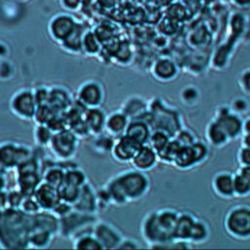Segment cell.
<instances>
[{
	"label": "cell",
	"instance_id": "6da1fadb",
	"mask_svg": "<svg viewBox=\"0 0 250 250\" xmlns=\"http://www.w3.org/2000/svg\"><path fill=\"white\" fill-rule=\"evenodd\" d=\"M149 187L150 181L146 172L133 168L118 173L108 180L104 188L110 204L125 205L146 196Z\"/></svg>",
	"mask_w": 250,
	"mask_h": 250
},
{
	"label": "cell",
	"instance_id": "7a4b0ae2",
	"mask_svg": "<svg viewBox=\"0 0 250 250\" xmlns=\"http://www.w3.org/2000/svg\"><path fill=\"white\" fill-rule=\"evenodd\" d=\"M32 215L20 208L8 207L0 211V246L6 249L29 247Z\"/></svg>",
	"mask_w": 250,
	"mask_h": 250
},
{
	"label": "cell",
	"instance_id": "3957f363",
	"mask_svg": "<svg viewBox=\"0 0 250 250\" xmlns=\"http://www.w3.org/2000/svg\"><path fill=\"white\" fill-rule=\"evenodd\" d=\"M180 211L160 208L148 212L141 224V233L150 248H157L174 240V229Z\"/></svg>",
	"mask_w": 250,
	"mask_h": 250
},
{
	"label": "cell",
	"instance_id": "277c9868",
	"mask_svg": "<svg viewBox=\"0 0 250 250\" xmlns=\"http://www.w3.org/2000/svg\"><path fill=\"white\" fill-rule=\"evenodd\" d=\"M245 24V14L241 11H235L229 17L227 36L211 56L210 64L215 70H223L229 64L236 47L243 41Z\"/></svg>",
	"mask_w": 250,
	"mask_h": 250
},
{
	"label": "cell",
	"instance_id": "5b68a950",
	"mask_svg": "<svg viewBox=\"0 0 250 250\" xmlns=\"http://www.w3.org/2000/svg\"><path fill=\"white\" fill-rule=\"evenodd\" d=\"M228 235L237 240L250 239V205L239 204L228 210L224 218Z\"/></svg>",
	"mask_w": 250,
	"mask_h": 250
},
{
	"label": "cell",
	"instance_id": "8992f818",
	"mask_svg": "<svg viewBox=\"0 0 250 250\" xmlns=\"http://www.w3.org/2000/svg\"><path fill=\"white\" fill-rule=\"evenodd\" d=\"M97 221L96 214L73 209L65 216L59 218V234L64 238L73 239L79 234L93 230Z\"/></svg>",
	"mask_w": 250,
	"mask_h": 250
},
{
	"label": "cell",
	"instance_id": "52a82bcc",
	"mask_svg": "<svg viewBox=\"0 0 250 250\" xmlns=\"http://www.w3.org/2000/svg\"><path fill=\"white\" fill-rule=\"evenodd\" d=\"M209 155L207 144L195 141L193 144L181 146L172 165L180 170H188L203 163Z\"/></svg>",
	"mask_w": 250,
	"mask_h": 250
},
{
	"label": "cell",
	"instance_id": "ba28073f",
	"mask_svg": "<svg viewBox=\"0 0 250 250\" xmlns=\"http://www.w3.org/2000/svg\"><path fill=\"white\" fill-rule=\"evenodd\" d=\"M49 148L61 161L71 158L78 147V137L68 128L53 134Z\"/></svg>",
	"mask_w": 250,
	"mask_h": 250
},
{
	"label": "cell",
	"instance_id": "9c48e42d",
	"mask_svg": "<svg viewBox=\"0 0 250 250\" xmlns=\"http://www.w3.org/2000/svg\"><path fill=\"white\" fill-rule=\"evenodd\" d=\"M213 119L224 129L230 140L241 137L243 118L233 112L229 105H219L215 110Z\"/></svg>",
	"mask_w": 250,
	"mask_h": 250
},
{
	"label": "cell",
	"instance_id": "30bf717a",
	"mask_svg": "<svg viewBox=\"0 0 250 250\" xmlns=\"http://www.w3.org/2000/svg\"><path fill=\"white\" fill-rule=\"evenodd\" d=\"M37 102L34 92L30 89L18 91L11 99L10 107L12 112L21 119H33L37 108Z\"/></svg>",
	"mask_w": 250,
	"mask_h": 250
},
{
	"label": "cell",
	"instance_id": "8fae6325",
	"mask_svg": "<svg viewBox=\"0 0 250 250\" xmlns=\"http://www.w3.org/2000/svg\"><path fill=\"white\" fill-rule=\"evenodd\" d=\"M32 152V149L27 146L5 142L0 144V162L7 170L16 169L17 166L28 158Z\"/></svg>",
	"mask_w": 250,
	"mask_h": 250
},
{
	"label": "cell",
	"instance_id": "7c38bea8",
	"mask_svg": "<svg viewBox=\"0 0 250 250\" xmlns=\"http://www.w3.org/2000/svg\"><path fill=\"white\" fill-rule=\"evenodd\" d=\"M78 22L67 13H59L49 21L48 31L53 40L62 43L66 37L75 29Z\"/></svg>",
	"mask_w": 250,
	"mask_h": 250
},
{
	"label": "cell",
	"instance_id": "4fadbf2b",
	"mask_svg": "<svg viewBox=\"0 0 250 250\" xmlns=\"http://www.w3.org/2000/svg\"><path fill=\"white\" fill-rule=\"evenodd\" d=\"M104 98L103 86L95 81L89 80L84 82L77 91L76 101L86 108L98 107L102 104Z\"/></svg>",
	"mask_w": 250,
	"mask_h": 250
},
{
	"label": "cell",
	"instance_id": "5bb4252c",
	"mask_svg": "<svg viewBox=\"0 0 250 250\" xmlns=\"http://www.w3.org/2000/svg\"><path fill=\"white\" fill-rule=\"evenodd\" d=\"M93 233L102 244L103 249H117L124 238L116 228L104 221L95 223Z\"/></svg>",
	"mask_w": 250,
	"mask_h": 250
},
{
	"label": "cell",
	"instance_id": "9a60e30c",
	"mask_svg": "<svg viewBox=\"0 0 250 250\" xmlns=\"http://www.w3.org/2000/svg\"><path fill=\"white\" fill-rule=\"evenodd\" d=\"M141 146L143 145L138 143L130 136L124 134L114 140V144L110 152L113 158L120 163L131 162L132 158L141 147Z\"/></svg>",
	"mask_w": 250,
	"mask_h": 250
},
{
	"label": "cell",
	"instance_id": "2e32d148",
	"mask_svg": "<svg viewBox=\"0 0 250 250\" xmlns=\"http://www.w3.org/2000/svg\"><path fill=\"white\" fill-rule=\"evenodd\" d=\"M150 72L157 81L170 82L178 77L180 67L172 58L160 57L152 63Z\"/></svg>",
	"mask_w": 250,
	"mask_h": 250
},
{
	"label": "cell",
	"instance_id": "e0dca14e",
	"mask_svg": "<svg viewBox=\"0 0 250 250\" xmlns=\"http://www.w3.org/2000/svg\"><path fill=\"white\" fill-rule=\"evenodd\" d=\"M72 206L75 210L81 212L90 214L97 213V211L99 210L98 194L91 184L87 182L81 187L79 195L75 202L72 204Z\"/></svg>",
	"mask_w": 250,
	"mask_h": 250
},
{
	"label": "cell",
	"instance_id": "ac0fdd59",
	"mask_svg": "<svg viewBox=\"0 0 250 250\" xmlns=\"http://www.w3.org/2000/svg\"><path fill=\"white\" fill-rule=\"evenodd\" d=\"M211 188L213 192L222 199L233 198V173L229 171L217 172L212 178Z\"/></svg>",
	"mask_w": 250,
	"mask_h": 250
},
{
	"label": "cell",
	"instance_id": "d6986e66",
	"mask_svg": "<svg viewBox=\"0 0 250 250\" xmlns=\"http://www.w3.org/2000/svg\"><path fill=\"white\" fill-rule=\"evenodd\" d=\"M33 196L37 200L42 210L52 211L53 208L61 201L58 188L53 187L42 181L36 188Z\"/></svg>",
	"mask_w": 250,
	"mask_h": 250
},
{
	"label": "cell",
	"instance_id": "ffe728a7",
	"mask_svg": "<svg viewBox=\"0 0 250 250\" xmlns=\"http://www.w3.org/2000/svg\"><path fill=\"white\" fill-rule=\"evenodd\" d=\"M158 160L157 152L148 144H146L141 146L132 158L131 163L133 168L143 172H147L155 167Z\"/></svg>",
	"mask_w": 250,
	"mask_h": 250
},
{
	"label": "cell",
	"instance_id": "44dd1931",
	"mask_svg": "<svg viewBox=\"0 0 250 250\" xmlns=\"http://www.w3.org/2000/svg\"><path fill=\"white\" fill-rule=\"evenodd\" d=\"M72 97L69 92L60 86H54L49 88V98L47 104L56 112L66 111L73 104Z\"/></svg>",
	"mask_w": 250,
	"mask_h": 250
},
{
	"label": "cell",
	"instance_id": "7402d4cb",
	"mask_svg": "<svg viewBox=\"0 0 250 250\" xmlns=\"http://www.w3.org/2000/svg\"><path fill=\"white\" fill-rule=\"evenodd\" d=\"M129 122V117L121 109L115 110L106 116L104 130L112 137L118 138L125 134Z\"/></svg>",
	"mask_w": 250,
	"mask_h": 250
},
{
	"label": "cell",
	"instance_id": "603a6c76",
	"mask_svg": "<svg viewBox=\"0 0 250 250\" xmlns=\"http://www.w3.org/2000/svg\"><path fill=\"white\" fill-rule=\"evenodd\" d=\"M195 218L196 216L190 212H180L174 229V239L189 242L190 232Z\"/></svg>",
	"mask_w": 250,
	"mask_h": 250
},
{
	"label": "cell",
	"instance_id": "cb8c5ba5",
	"mask_svg": "<svg viewBox=\"0 0 250 250\" xmlns=\"http://www.w3.org/2000/svg\"><path fill=\"white\" fill-rule=\"evenodd\" d=\"M84 119L91 135L96 136L104 132L105 127L106 115L100 108V106L87 108L85 110Z\"/></svg>",
	"mask_w": 250,
	"mask_h": 250
},
{
	"label": "cell",
	"instance_id": "d4e9b609",
	"mask_svg": "<svg viewBox=\"0 0 250 250\" xmlns=\"http://www.w3.org/2000/svg\"><path fill=\"white\" fill-rule=\"evenodd\" d=\"M205 138L209 145L214 147H223L231 140L224 129L212 118L205 128Z\"/></svg>",
	"mask_w": 250,
	"mask_h": 250
},
{
	"label": "cell",
	"instance_id": "484cf974",
	"mask_svg": "<svg viewBox=\"0 0 250 250\" xmlns=\"http://www.w3.org/2000/svg\"><path fill=\"white\" fill-rule=\"evenodd\" d=\"M152 129L147 122L143 119L130 120L125 134L136 140L141 145L148 143Z\"/></svg>",
	"mask_w": 250,
	"mask_h": 250
},
{
	"label": "cell",
	"instance_id": "4316f807",
	"mask_svg": "<svg viewBox=\"0 0 250 250\" xmlns=\"http://www.w3.org/2000/svg\"><path fill=\"white\" fill-rule=\"evenodd\" d=\"M121 110L130 120L139 119L148 110V103L142 97L133 96L123 103Z\"/></svg>",
	"mask_w": 250,
	"mask_h": 250
},
{
	"label": "cell",
	"instance_id": "83f0119b",
	"mask_svg": "<svg viewBox=\"0 0 250 250\" xmlns=\"http://www.w3.org/2000/svg\"><path fill=\"white\" fill-rule=\"evenodd\" d=\"M55 235H56L55 233H53L48 229L33 228L31 229V231L29 234V247L46 248L51 244Z\"/></svg>",
	"mask_w": 250,
	"mask_h": 250
},
{
	"label": "cell",
	"instance_id": "f1b7e54d",
	"mask_svg": "<svg viewBox=\"0 0 250 250\" xmlns=\"http://www.w3.org/2000/svg\"><path fill=\"white\" fill-rule=\"evenodd\" d=\"M65 168L59 165V163H52L47 168L42 170L43 181L47 184L59 188V186L63 182Z\"/></svg>",
	"mask_w": 250,
	"mask_h": 250
},
{
	"label": "cell",
	"instance_id": "f546056e",
	"mask_svg": "<svg viewBox=\"0 0 250 250\" xmlns=\"http://www.w3.org/2000/svg\"><path fill=\"white\" fill-rule=\"evenodd\" d=\"M210 233L211 231L208 224L203 219L196 217L191 229L189 242L195 244H202L209 239Z\"/></svg>",
	"mask_w": 250,
	"mask_h": 250
},
{
	"label": "cell",
	"instance_id": "4dcf8cb0",
	"mask_svg": "<svg viewBox=\"0 0 250 250\" xmlns=\"http://www.w3.org/2000/svg\"><path fill=\"white\" fill-rule=\"evenodd\" d=\"M83 26L78 22L75 29L66 37V39L61 43V45L68 52L78 53L82 52V37H83Z\"/></svg>",
	"mask_w": 250,
	"mask_h": 250
},
{
	"label": "cell",
	"instance_id": "1f68e13d",
	"mask_svg": "<svg viewBox=\"0 0 250 250\" xmlns=\"http://www.w3.org/2000/svg\"><path fill=\"white\" fill-rule=\"evenodd\" d=\"M72 240L73 248L75 249H103L102 244L94 235L93 230L79 234Z\"/></svg>",
	"mask_w": 250,
	"mask_h": 250
},
{
	"label": "cell",
	"instance_id": "d6a6232c",
	"mask_svg": "<svg viewBox=\"0 0 250 250\" xmlns=\"http://www.w3.org/2000/svg\"><path fill=\"white\" fill-rule=\"evenodd\" d=\"M100 40L94 31H84L82 37V51L88 55L94 56L100 52Z\"/></svg>",
	"mask_w": 250,
	"mask_h": 250
},
{
	"label": "cell",
	"instance_id": "836d02e7",
	"mask_svg": "<svg viewBox=\"0 0 250 250\" xmlns=\"http://www.w3.org/2000/svg\"><path fill=\"white\" fill-rule=\"evenodd\" d=\"M181 146H182L178 143V141L172 137L171 140L166 145V146L158 153L159 160L167 164H173L174 159Z\"/></svg>",
	"mask_w": 250,
	"mask_h": 250
},
{
	"label": "cell",
	"instance_id": "e575fe53",
	"mask_svg": "<svg viewBox=\"0 0 250 250\" xmlns=\"http://www.w3.org/2000/svg\"><path fill=\"white\" fill-rule=\"evenodd\" d=\"M171 136L162 130H153L148 140V145L157 152V154L166 146L171 140Z\"/></svg>",
	"mask_w": 250,
	"mask_h": 250
},
{
	"label": "cell",
	"instance_id": "d590c367",
	"mask_svg": "<svg viewBox=\"0 0 250 250\" xmlns=\"http://www.w3.org/2000/svg\"><path fill=\"white\" fill-rule=\"evenodd\" d=\"M80 188H79V187L62 182L58 188V191H59L61 200L68 202L70 204H73L79 195Z\"/></svg>",
	"mask_w": 250,
	"mask_h": 250
},
{
	"label": "cell",
	"instance_id": "8d00e7d4",
	"mask_svg": "<svg viewBox=\"0 0 250 250\" xmlns=\"http://www.w3.org/2000/svg\"><path fill=\"white\" fill-rule=\"evenodd\" d=\"M63 182L81 188L84 184L87 183V178L81 169L77 167H70L65 170Z\"/></svg>",
	"mask_w": 250,
	"mask_h": 250
},
{
	"label": "cell",
	"instance_id": "74e56055",
	"mask_svg": "<svg viewBox=\"0 0 250 250\" xmlns=\"http://www.w3.org/2000/svg\"><path fill=\"white\" fill-rule=\"evenodd\" d=\"M53 134L52 130L46 124H36L34 128V141L39 146H48Z\"/></svg>",
	"mask_w": 250,
	"mask_h": 250
},
{
	"label": "cell",
	"instance_id": "f35d334b",
	"mask_svg": "<svg viewBox=\"0 0 250 250\" xmlns=\"http://www.w3.org/2000/svg\"><path fill=\"white\" fill-rule=\"evenodd\" d=\"M234 197H247L250 195V183L237 173H233Z\"/></svg>",
	"mask_w": 250,
	"mask_h": 250
},
{
	"label": "cell",
	"instance_id": "ab89813d",
	"mask_svg": "<svg viewBox=\"0 0 250 250\" xmlns=\"http://www.w3.org/2000/svg\"><path fill=\"white\" fill-rule=\"evenodd\" d=\"M180 98L186 105H193L198 102L199 91L194 85H187L181 90Z\"/></svg>",
	"mask_w": 250,
	"mask_h": 250
},
{
	"label": "cell",
	"instance_id": "60d3db41",
	"mask_svg": "<svg viewBox=\"0 0 250 250\" xmlns=\"http://www.w3.org/2000/svg\"><path fill=\"white\" fill-rule=\"evenodd\" d=\"M55 113L56 111L48 104H39L37 105L33 120L36 124H47Z\"/></svg>",
	"mask_w": 250,
	"mask_h": 250
},
{
	"label": "cell",
	"instance_id": "b9f144b4",
	"mask_svg": "<svg viewBox=\"0 0 250 250\" xmlns=\"http://www.w3.org/2000/svg\"><path fill=\"white\" fill-rule=\"evenodd\" d=\"M20 209L21 211H23L24 213L29 214V215L36 214L37 212L42 210L40 205L38 204L37 200L35 199V197L33 195L24 196L22 201H21V204L20 206Z\"/></svg>",
	"mask_w": 250,
	"mask_h": 250
},
{
	"label": "cell",
	"instance_id": "7bdbcfd3",
	"mask_svg": "<svg viewBox=\"0 0 250 250\" xmlns=\"http://www.w3.org/2000/svg\"><path fill=\"white\" fill-rule=\"evenodd\" d=\"M237 85L244 95L250 96V66L240 71L237 77Z\"/></svg>",
	"mask_w": 250,
	"mask_h": 250
},
{
	"label": "cell",
	"instance_id": "ee69618b",
	"mask_svg": "<svg viewBox=\"0 0 250 250\" xmlns=\"http://www.w3.org/2000/svg\"><path fill=\"white\" fill-rule=\"evenodd\" d=\"M229 106L230 107V109L233 112H235L241 116V114L246 113L248 111L249 103L245 97H235L232 99V101L230 102Z\"/></svg>",
	"mask_w": 250,
	"mask_h": 250
},
{
	"label": "cell",
	"instance_id": "f6af8a7d",
	"mask_svg": "<svg viewBox=\"0 0 250 250\" xmlns=\"http://www.w3.org/2000/svg\"><path fill=\"white\" fill-rule=\"evenodd\" d=\"M173 138H175L182 146L191 145L196 141L193 133L186 128H181Z\"/></svg>",
	"mask_w": 250,
	"mask_h": 250
},
{
	"label": "cell",
	"instance_id": "bcb514c9",
	"mask_svg": "<svg viewBox=\"0 0 250 250\" xmlns=\"http://www.w3.org/2000/svg\"><path fill=\"white\" fill-rule=\"evenodd\" d=\"M8 194V205L11 208H20L21 201L24 197L22 192L18 188V189H12L7 191Z\"/></svg>",
	"mask_w": 250,
	"mask_h": 250
},
{
	"label": "cell",
	"instance_id": "7dc6e473",
	"mask_svg": "<svg viewBox=\"0 0 250 250\" xmlns=\"http://www.w3.org/2000/svg\"><path fill=\"white\" fill-rule=\"evenodd\" d=\"M236 160L239 166H242V165L250 166V147L245 146H240L236 153Z\"/></svg>",
	"mask_w": 250,
	"mask_h": 250
},
{
	"label": "cell",
	"instance_id": "c3c4849f",
	"mask_svg": "<svg viewBox=\"0 0 250 250\" xmlns=\"http://www.w3.org/2000/svg\"><path fill=\"white\" fill-rule=\"evenodd\" d=\"M73 209H74V208H73L72 204L61 200V201L53 208L52 212H53L58 218H61V217L65 216V215L68 214L69 212H71Z\"/></svg>",
	"mask_w": 250,
	"mask_h": 250
},
{
	"label": "cell",
	"instance_id": "681fc988",
	"mask_svg": "<svg viewBox=\"0 0 250 250\" xmlns=\"http://www.w3.org/2000/svg\"><path fill=\"white\" fill-rule=\"evenodd\" d=\"M33 92H34V96L38 105L47 104L48 98H49V88L39 87V88H36Z\"/></svg>",
	"mask_w": 250,
	"mask_h": 250
},
{
	"label": "cell",
	"instance_id": "f907efd6",
	"mask_svg": "<svg viewBox=\"0 0 250 250\" xmlns=\"http://www.w3.org/2000/svg\"><path fill=\"white\" fill-rule=\"evenodd\" d=\"M141 248L139 242L132 238H123L117 249H139Z\"/></svg>",
	"mask_w": 250,
	"mask_h": 250
},
{
	"label": "cell",
	"instance_id": "816d5d0a",
	"mask_svg": "<svg viewBox=\"0 0 250 250\" xmlns=\"http://www.w3.org/2000/svg\"><path fill=\"white\" fill-rule=\"evenodd\" d=\"M62 6L69 11H76L81 5V0H61Z\"/></svg>",
	"mask_w": 250,
	"mask_h": 250
},
{
	"label": "cell",
	"instance_id": "f5cc1de1",
	"mask_svg": "<svg viewBox=\"0 0 250 250\" xmlns=\"http://www.w3.org/2000/svg\"><path fill=\"white\" fill-rule=\"evenodd\" d=\"M247 12L245 14V32H244V37H243V42L245 43H250V8L246 9Z\"/></svg>",
	"mask_w": 250,
	"mask_h": 250
},
{
	"label": "cell",
	"instance_id": "db71d44e",
	"mask_svg": "<svg viewBox=\"0 0 250 250\" xmlns=\"http://www.w3.org/2000/svg\"><path fill=\"white\" fill-rule=\"evenodd\" d=\"M235 173H237L238 175H240L242 178H244L246 181L250 183V166H247V165L239 166Z\"/></svg>",
	"mask_w": 250,
	"mask_h": 250
},
{
	"label": "cell",
	"instance_id": "11a10c76",
	"mask_svg": "<svg viewBox=\"0 0 250 250\" xmlns=\"http://www.w3.org/2000/svg\"><path fill=\"white\" fill-rule=\"evenodd\" d=\"M8 194L7 190L0 191V211L8 208Z\"/></svg>",
	"mask_w": 250,
	"mask_h": 250
},
{
	"label": "cell",
	"instance_id": "9f6ffc18",
	"mask_svg": "<svg viewBox=\"0 0 250 250\" xmlns=\"http://www.w3.org/2000/svg\"><path fill=\"white\" fill-rule=\"evenodd\" d=\"M235 7L239 9H248L250 8V0H229Z\"/></svg>",
	"mask_w": 250,
	"mask_h": 250
},
{
	"label": "cell",
	"instance_id": "6f0895ef",
	"mask_svg": "<svg viewBox=\"0 0 250 250\" xmlns=\"http://www.w3.org/2000/svg\"><path fill=\"white\" fill-rule=\"evenodd\" d=\"M242 134H250V115L243 118Z\"/></svg>",
	"mask_w": 250,
	"mask_h": 250
},
{
	"label": "cell",
	"instance_id": "680465c9",
	"mask_svg": "<svg viewBox=\"0 0 250 250\" xmlns=\"http://www.w3.org/2000/svg\"><path fill=\"white\" fill-rule=\"evenodd\" d=\"M240 138H241V146L250 147V134H242Z\"/></svg>",
	"mask_w": 250,
	"mask_h": 250
},
{
	"label": "cell",
	"instance_id": "91938a15",
	"mask_svg": "<svg viewBox=\"0 0 250 250\" xmlns=\"http://www.w3.org/2000/svg\"><path fill=\"white\" fill-rule=\"evenodd\" d=\"M6 188V179L4 175H0V191L5 190Z\"/></svg>",
	"mask_w": 250,
	"mask_h": 250
},
{
	"label": "cell",
	"instance_id": "94428289",
	"mask_svg": "<svg viewBox=\"0 0 250 250\" xmlns=\"http://www.w3.org/2000/svg\"><path fill=\"white\" fill-rule=\"evenodd\" d=\"M7 169L4 167V165L0 162V175H4L6 173Z\"/></svg>",
	"mask_w": 250,
	"mask_h": 250
}]
</instances>
